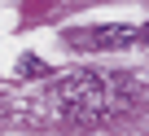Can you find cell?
<instances>
[{"label":"cell","instance_id":"cell-3","mask_svg":"<svg viewBox=\"0 0 149 136\" xmlns=\"http://www.w3.org/2000/svg\"><path fill=\"white\" fill-rule=\"evenodd\" d=\"M18 75H26V79H40V75H44V61H40V57H31V53H26V57H22V61H18Z\"/></svg>","mask_w":149,"mask_h":136},{"label":"cell","instance_id":"cell-1","mask_svg":"<svg viewBox=\"0 0 149 136\" xmlns=\"http://www.w3.org/2000/svg\"><path fill=\"white\" fill-rule=\"evenodd\" d=\"M53 105L57 119H74V123H92L110 110V88L97 70H70L57 88H53Z\"/></svg>","mask_w":149,"mask_h":136},{"label":"cell","instance_id":"cell-2","mask_svg":"<svg viewBox=\"0 0 149 136\" xmlns=\"http://www.w3.org/2000/svg\"><path fill=\"white\" fill-rule=\"evenodd\" d=\"M136 27H97V31H74V48H88V53H105V48H132L136 44Z\"/></svg>","mask_w":149,"mask_h":136}]
</instances>
